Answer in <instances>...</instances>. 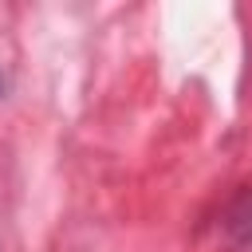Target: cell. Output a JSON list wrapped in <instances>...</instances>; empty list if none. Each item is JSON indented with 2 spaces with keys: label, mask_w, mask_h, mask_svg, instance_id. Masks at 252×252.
Instances as JSON below:
<instances>
[]
</instances>
